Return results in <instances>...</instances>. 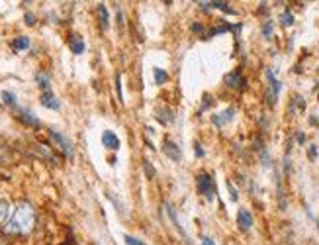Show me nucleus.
<instances>
[{"instance_id": "obj_23", "label": "nucleus", "mask_w": 319, "mask_h": 245, "mask_svg": "<svg viewBox=\"0 0 319 245\" xmlns=\"http://www.w3.org/2000/svg\"><path fill=\"white\" fill-rule=\"evenodd\" d=\"M124 241H126L128 245H145L141 239H137V237H133V235H129V233L124 235Z\"/></svg>"}, {"instance_id": "obj_20", "label": "nucleus", "mask_w": 319, "mask_h": 245, "mask_svg": "<svg viewBox=\"0 0 319 245\" xmlns=\"http://www.w3.org/2000/svg\"><path fill=\"white\" fill-rule=\"evenodd\" d=\"M209 6H214V8H220V10H223L225 14H235V10H231L227 2H218V0H214V2H209Z\"/></svg>"}, {"instance_id": "obj_14", "label": "nucleus", "mask_w": 319, "mask_h": 245, "mask_svg": "<svg viewBox=\"0 0 319 245\" xmlns=\"http://www.w3.org/2000/svg\"><path fill=\"white\" fill-rule=\"evenodd\" d=\"M20 120H22L24 124H28V126H33V128H39V126H41V122H39L32 112H28V110H20Z\"/></svg>"}, {"instance_id": "obj_30", "label": "nucleus", "mask_w": 319, "mask_h": 245, "mask_svg": "<svg viewBox=\"0 0 319 245\" xmlns=\"http://www.w3.org/2000/svg\"><path fill=\"white\" fill-rule=\"evenodd\" d=\"M92 245H98V243H96V241H94V243H92Z\"/></svg>"}, {"instance_id": "obj_26", "label": "nucleus", "mask_w": 319, "mask_h": 245, "mask_svg": "<svg viewBox=\"0 0 319 245\" xmlns=\"http://www.w3.org/2000/svg\"><path fill=\"white\" fill-rule=\"evenodd\" d=\"M202 245H216L211 237H202Z\"/></svg>"}, {"instance_id": "obj_13", "label": "nucleus", "mask_w": 319, "mask_h": 245, "mask_svg": "<svg viewBox=\"0 0 319 245\" xmlns=\"http://www.w3.org/2000/svg\"><path fill=\"white\" fill-rule=\"evenodd\" d=\"M98 20H100L102 30H108L110 28V16H108V10H106L104 4H98Z\"/></svg>"}, {"instance_id": "obj_11", "label": "nucleus", "mask_w": 319, "mask_h": 245, "mask_svg": "<svg viewBox=\"0 0 319 245\" xmlns=\"http://www.w3.org/2000/svg\"><path fill=\"white\" fill-rule=\"evenodd\" d=\"M225 82H227V86H231V88H235V90H241V88L245 86V81H243V77H241L239 71L229 73V75L225 77Z\"/></svg>"}, {"instance_id": "obj_10", "label": "nucleus", "mask_w": 319, "mask_h": 245, "mask_svg": "<svg viewBox=\"0 0 319 245\" xmlns=\"http://www.w3.org/2000/svg\"><path fill=\"white\" fill-rule=\"evenodd\" d=\"M233 114H235V110H233V108H225L223 112H220V114H216V116H211V122H214V126H218V128H222L223 124H227V122H231V118H233Z\"/></svg>"}, {"instance_id": "obj_21", "label": "nucleus", "mask_w": 319, "mask_h": 245, "mask_svg": "<svg viewBox=\"0 0 319 245\" xmlns=\"http://www.w3.org/2000/svg\"><path fill=\"white\" fill-rule=\"evenodd\" d=\"M280 22H282V26H286V28L292 26V24H294V16H292V12H290V10H284L282 16H280Z\"/></svg>"}, {"instance_id": "obj_15", "label": "nucleus", "mask_w": 319, "mask_h": 245, "mask_svg": "<svg viewBox=\"0 0 319 245\" xmlns=\"http://www.w3.org/2000/svg\"><path fill=\"white\" fill-rule=\"evenodd\" d=\"M12 47L16 49V51H26V49L30 47V37H26V35L16 37V39H14V43H12Z\"/></svg>"}, {"instance_id": "obj_1", "label": "nucleus", "mask_w": 319, "mask_h": 245, "mask_svg": "<svg viewBox=\"0 0 319 245\" xmlns=\"http://www.w3.org/2000/svg\"><path fill=\"white\" fill-rule=\"evenodd\" d=\"M33 208L28 204V202H22L18 204V208L14 210L10 222L6 224V231L8 233H28L33 226Z\"/></svg>"}, {"instance_id": "obj_4", "label": "nucleus", "mask_w": 319, "mask_h": 245, "mask_svg": "<svg viewBox=\"0 0 319 245\" xmlns=\"http://www.w3.org/2000/svg\"><path fill=\"white\" fill-rule=\"evenodd\" d=\"M267 81H269V90H267V98H269V104L274 106L278 92H280V81L274 77V73L271 69H267Z\"/></svg>"}, {"instance_id": "obj_29", "label": "nucleus", "mask_w": 319, "mask_h": 245, "mask_svg": "<svg viewBox=\"0 0 319 245\" xmlns=\"http://www.w3.org/2000/svg\"><path fill=\"white\" fill-rule=\"evenodd\" d=\"M26 24L28 26H33V16L32 14H26Z\"/></svg>"}, {"instance_id": "obj_6", "label": "nucleus", "mask_w": 319, "mask_h": 245, "mask_svg": "<svg viewBox=\"0 0 319 245\" xmlns=\"http://www.w3.org/2000/svg\"><path fill=\"white\" fill-rule=\"evenodd\" d=\"M102 143H104V147H108V149H112V151L120 149V137L110 130H106L102 133Z\"/></svg>"}, {"instance_id": "obj_8", "label": "nucleus", "mask_w": 319, "mask_h": 245, "mask_svg": "<svg viewBox=\"0 0 319 245\" xmlns=\"http://www.w3.org/2000/svg\"><path fill=\"white\" fill-rule=\"evenodd\" d=\"M163 151H165V155L169 157V159H173V161H180V149H178V145L175 143V141H171V139H165V145H163Z\"/></svg>"}, {"instance_id": "obj_2", "label": "nucleus", "mask_w": 319, "mask_h": 245, "mask_svg": "<svg viewBox=\"0 0 319 245\" xmlns=\"http://www.w3.org/2000/svg\"><path fill=\"white\" fill-rule=\"evenodd\" d=\"M196 184H198V190L206 196L207 200H214L216 198V186H214V179H211L207 173H200L196 177Z\"/></svg>"}, {"instance_id": "obj_28", "label": "nucleus", "mask_w": 319, "mask_h": 245, "mask_svg": "<svg viewBox=\"0 0 319 245\" xmlns=\"http://www.w3.org/2000/svg\"><path fill=\"white\" fill-rule=\"evenodd\" d=\"M227 186H229V190H231V198H233V200H237V192H235L233 184H231V182H227Z\"/></svg>"}, {"instance_id": "obj_27", "label": "nucleus", "mask_w": 319, "mask_h": 245, "mask_svg": "<svg viewBox=\"0 0 319 245\" xmlns=\"http://www.w3.org/2000/svg\"><path fill=\"white\" fill-rule=\"evenodd\" d=\"M194 151H196V155H198V157H204V149H202V145H198V143H196V149H194Z\"/></svg>"}, {"instance_id": "obj_25", "label": "nucleus", "mask_w": 319, "mask_h": 245, "mask_svg": "<svg viewBox=\"0 0 319 245\" xmlns=\"http://www.w3.org/2000/svg\"><path fill=\"white\" fill-rule=\"evenodd\" d=\"M143 163H145V173H147V177H149V179H153V177H155V169H153V165H151L147 159H145Z\"/></svg>"}, {"instance_id": "obj_9", "label": "nucleus", "mask_w": 319, "mask_h": 245, "mask_svg": "<svg viewBox=\"0 0 319 245\" xmlns=\"http://www.w3.org/2000/svg\"><path fill=\"white\" fill-rule=\"evenodd\" d=\"M165 210H167V214H169V218H171V222H173V226L176 228V231H178V233H182V235H184V241H186V243L190 245V237L186 235V231H184V228L180 226V222H178V218H176V212L173 210V206H171V204H165Z\"/></svg>"}, {"instance_id": "obj_19", "label": "nucleus", "mask_w": 319, "mask_h": 245, "mask_svg": "<svg viewBox=\"0 0 319 245\" xmlns=\"http://www.w3.org/2000/svg\"><path fill=\"white\" fill-rule=\"evenodd\" d=\"M0 96H2V102H4V104H8V106H14V104H16V94H14V92L2 90V94H0Z\"/></svg>"}, {"instance_id": "obj_16", "label": "nucleus", "mask_w": 319, "mask_h": 245, "mask_svg": "<svg viewBox=\"0 0 319 245\" xmlns=\"http://www.w3.org/2000/svg\"><path fill=\"white\" fill-rule=\"evenodd\" d=\"M8 216H10V204L6 200H0V226L6 224Z\"/></svg>"}, {"instance_id": "obj_3", "label": "nucleus", "mask_w": 319, "mask_h": 245, "mask_svg": "<svg viewBox=\"0 0 319 245\" xmlns=\"http://www.w3.org/2000/svg\"><path fill=\"white\" fill-rule=\"evenodd\" d=\"M49 137H51V141L55 143V145L59 147V149L63 151L65 157L73 159V155H75V151H73V143H71L61 131H57V130H49Z\"/></svg>"}, {"instance_id": "obj_17", "label": "nucleus", "mask_w": 319, "mask_h": 245, "mask_svg": "<svg viewBox=\"0 0 319 245\" xmlns=\"http://www.w3.org/2000/svg\"><path fill=\"white\" fill-rule=\"evenodd\" d=\"M35 81H37V84L43 88V92L51 90V88H49V86H51V82H49V77H47L45 73H37V75H35Z\"/></svg>"}, {"instance_id": "obj_7", "label": "nucleus", "mask_w": 319, "mask_h": 245, "mask_svg": "<svg viewBox=\"0 0 319 245\" xmlns=\"http://www.w3.org/2000/svg\"><path fill=\"white\" fill-rule=\"evenodd\" d=\"M39 102H41V106H45V108H49V110H59V100H57V96L53 94L51 90L41 92Z\"/></svg>"}, {"instance_id": "obj_12", "label": "nucleus", "mask_w": 319, "mask_h": 245, "mask_svg": "<svg viewBox=\"0 0 319 245\" xmlns=\"http://www.w3.org/2000/svg\"><path fill=\"white\" fill-rule=\"evenodd\" d=\"M69 47H71V51H73L75 55L84 53V41H82L80 35H71V37H69Z\"/></svg>"}, {"instance_id": "obj_22", "label": "nucleus", "mask_w": 319, "mask_h": 245, "mask_svg": "<svg viewBox=\"0 0 319 245\" xmlns=\"http://www.w3.org/2000/svg\"><path fill=\"white\" fill-rule=\"evenodd\" d=\"M116 92H118L120 102L124 104V92H122V75H116Z\"/></svg>"}, {"instance_id": "obj_24", "label": "nucleus", "mask_w": 319, "mask_h": 245, "mask_svg": "<svg viewBox=\"0 0 319 245\" xmlns=\"http://www.w3.org/2000/svg\"><path fill=\"white\" fill-rule=\"evenodd\" d=\"M262 33H264V37H271L272 35V22H267L262 26Z\"/></svg>"}, {"instance_id": "obj_18", "label": "nucleus", "mask_w": 319, "mask_h": 245, "mask_svg": "<svg viewBox=\"0 0 319 245\" xmlns=\"http://www.w3.org/2000/svg\"><path fill=\"white\" fill-rule=\"evenodd\" d=\"M153 75H155V82H157V84H163V82L169 81V75H167L163 69H159V67L153 69Z\"/></svg>"}, {"instance_id": "obj_5", "label": "nucleus", "mask_w": 319, "mask_h": 245, "mask_svg": "<svg viewBox=\"0 0 319 245\" xmlns=\"http://www.w3.org/2000/svg\"><path fill=\"white\" fill-rule=\"evenodd\" d=\"M237 226H239L241 231H249V229L253 228V216H251L249 210L241 208V210L237 212Z\"/></svg>"}]
</instances>
